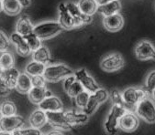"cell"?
I'll return each instance as SVG.
<instances>
[{
  "label": "cell",
  "instance_id": "4fadbf2b",
  "mask_svg": "<svg viewBox=\"0 0 155 135\" xmlns=\"http://www.w3.org/2000/svg\"><path fill=\"white\" fill-rule=\"evenodd\" d=\"M139 125H140L139 118L131 111H129L124 114L120 118L118 122V128L126 132L135 131L138 129Z\"/></svg>",
  "mask_w": 155,
  "mask_h": 135
},
{
  "label": "cell",
  "instance_id": "2e32d148",
  "mask_svg": "<svg viewBox=\"0 0 155 135\" xmlns=\"http://www.w3.org/2000/svg\"><path fill=\"white\" fill-rule=\"evenodd\" d=\"M39 109L42 110L43 111H63V102L60 99L56 96H49L45 98L41 103L38 104Z\"/></svg>",
  "mask_w": 155,
  "mask_h": 135
},
{
  "label": "cell",
  "instance_id": "d6a6232c",
  "mask_svg": "<svg viewBox=\"0 0 155 135\" xmlns=\"http://www.w3.org/2000/svg\"><path fill=\"white\" fill-rule=\"evenodd\" d=\"M109 97L112 99L113 105H117V106H120L122 108H125V109L129 110L127 108L125 102H124L123 98H122V94H121L120 91H118L117 89H112L110 94H109Z\"/></svg>",
  "mask_w": 155,
  "mask_h": 135
},
{
  "label": "cell",
  "instance_id": "d6986e66",
  "mask_svg": "<svg viewBox=\"0 0 155 135\" xmlns=\"http://www.w3.org/2000/svg\"><path fill=\"white\" fill-rule=\"evenodd\" d=\"M34 26L32 25L31 21H30L29 17L27 16L20 17L16 24V33L19 34L20 36L25 37L28 34L33 32Z\"/></svg>",
  "mask_w": 155,
  "mask_h": 135
},
{
  "label": "cell",
  "instance_id": "e0dca14e",
  "mask_svg": "<svg viewBox=\"0 0 155 135\" xmlns=\"http://www.w3.org/2000/svg\"><path fill=\"white\" fill-rule=\"evenodd\" d=\"M9 39L15 45L17 53L18 55H20L22 57H26L31 53V50H30V49L28 48L26 40L24 39V38L22 36L19 35V34H18L16 32L11 34Z\"/></svg>",
  "mask_w": 155,
  "mask_h": 135
},
{
  "label": "cell",
  "instance_id": "7a4b0ae2",
  "mask_svg": "<svg viewBox=\"0 0 155 135\" xmlns=\"http://www.w3.org/2000/svg\"><path fill=\"white\" fill-rule=\"evenodd\" d=\"M64 30L58 21H45L34 26L33 33L41 40H46L58 36Z\"/></svg>",
  "mask_w": 155,
  "mask_h": 135
},
{
  "label": "cell",
  "instance_id": "e575fe53",
  "mask_svg": "<svg viewBox=\"0 0 155 135\" xmlns=\"http://www.w3.org/2000/svg\"><path fill=\"white\" fill-rule=\"evenodd\" d=\"M145 90L150 95L152 91L155 89V71H150L145 80V85H144Z\"/></svg>",
  "mask_w": 155,
  "mask_h": 135
},
{
  "label": "cell",
  "instance_id": "60d3db41",
  "mask_svg": "<svg viewBox=\"0 0 155 135\" xmlns=\"http://www.w3.org/2000/svg\"><path fill=\"white\" fill-rule=\"evenodd\" d=\"M46 135H64L63 133H61V131H58V130H53V131H51L49 132L48 134Z\"/></svg>",
  "mask_w": 155,
  "mask_h": 135
},
{
  "label": "cell",
  "instance_id": "d590c367",
  "mask_svg": "<svg viewBox=\"0 0 155 135\" xmlns=\"http://www.w3.org/2000/svg\"><path fill=\"white\" fill-rule=\"evenodd\" d=\"M10 45V39L6 35V33L0 30V51L6 52Z\"/></svg>",
  "mask_w": 155,
  "mask_h": 135
},
{
  "label": "cell",
  "instance_id": "ba28073f",
  "mask_svg": "<svg viewBox=\"0 0 155 135\" xmlns=\"http://www.w3.org/2000/svg\"><path fill=\"white\" fill-rule=\"evenodd\" d=\"M47 121L50 125L56 129H61L64 130H69L73 128L65 117V111H47Z\"/></svg>",
  "mask_w": 155,
  "mask_h": 135
},
{
  "label": "cell",
  "instance_id": "8fae6325",
  "mask_svg": "<svg viewBox=\"0 0 155 135\" xmlns=\"http://www.w3.org/2000/svg\"><path fill=\"white\" fill-rule=\"evenodd\" d=\"M65 6L69 11V13L71 14V16L74 17V21H75V27H81L84 25L90 24L93 21V17L90 16H86L84 14H83L81 12V10L79 9L78 6L76 3L73 2V1H68L65 3Z\"/></svg>",
  "mask_w": 155,
  "mask_h": 135
},
{
  "label": "cell",
  "instance_id": "603a6c76",
  "mask_svg": "<svg viewBox=\"0 0 155 135\" xmlns=\"http://www.w3.org/2000/svg\"><path fill=\"white\" fill-rule=\"evenodd\" d=\"M121 3L119 0H114L112 2H109L107 4L102 5V6H98V9L97 11L100 12L101 15L105 17H108L114 14L118 13L121 10Z\"/></svg>",
  "mask_w": 155,
  "mask_h": 135
},
{
  "label": "cell",
  "instance_id": "6da1fadb",
  "mask_svg": "<svg viewBox=\"0 0 155 135\" xmlns=\"http://www.w3.org/2000/svg\"><path fill=\"white\" fill-rule=\"evenodd\" d=\"M74 74V71L70 67H68L67 65L64 63H58V64L46 66L42 76L44 77L46 81L58 82Z\"/></svg>",
  "mask_w": 155,
  "mask_h": 135
},
{
  "label": "cell",
  "instance_id": "f1b7e54d",
  "mask_svg": "<svg viewBox=\"0 0 155 135\" xmlns=\"http://www.w3.org/2000/svg\"><path fill=\"white\" fill-rule=\"evenodd\" d=\"M14 63L15 59L12 53L6 51L0 55V67L2 68L3 71H7L11 69V68H14Z\"/></svg>",
  "mask_w": 155,
  "mask_h": 135
},
{
  "label": "cell",
  "instance_id": "74e56055",
  "mask_svg": "<svg viewBox=\"0 0 155 135\" xmlns=\"http://www.w3.org/2000/svg\"><path fill=\"white\" fill-rule=\"evenodd\" d=\"M32 87H46V80L42 75L31 77Z\"/></svg>",
  "mask_w": 155,
  "mask_h": 135
},
{
  "label": "cell",
  "instance_id": "3957f363",
  "mask_svg": "<svg viewBox=\"0 0 155 135\" xmlns=\"http://www.w3.org/2000/svg\"><path fill=\"white\" fill-rule=\"evenodd\" d=\"M121 94L129 111H131L133 108L135 109L142 99L150 97V94L145 90V89L137 87H130L121 92Z\"/></svg>",
  "mask_w": 155,
  "mask_h": 135
},
{
  "label": "cell",
  "instance_id": "d4e9b609",
  "mask_svg": "<svg viewBox=\"0 0 155 135\" xmlns=\"http://www.w3.org/2000/svg\"><path fill=\"white\" fill-rule=\"evenodd\" d=\"M19 74H20V72L17 69H15V68H11V69H9V70H7V71H3L2 79H3L4 82L6 83V85L11 90L13 89H15Z\"/></svg>",
  "mask_w": 155,
  "mask_h": 135
},
{
  "label": "cell",
  "instance_id": "8d00e7d4",
  "mask_svg": "<svg viewBox=\"0 0 155 135\" xmlns=\"http://www.w3.org/2000/svg\"><path fill=\"white\" fill-rule=\"evenodd\" d=\"M20 135H43L42 132L39 129L34 128H26L18 130Z\"/></svg>",
  "mask_w": 155,
  "mask_h": 135
},
{
  "label": "cell",
  "instance_id": "ab89813d",
  "mask_svg": "<svg viewBox=\"0 0 155 135\" xmlns=\"http://www.w3.org/2000/svg\"><path fill=\"white\" fill-rule=\"evenodd\" d=\"M114 0H96V2L97 3L98 6H102V5H105V4H107L109 2H112Z\"/></svg>",
  "mask_w": 155,
  "mask_h": 135
},
{
  "label": "cell",
  "instance_id": "83f0119b",
  "mask_svg": "<svg viewBox=\"0 0 155 135\" xmlns=\"http://www.w3.org/2000/svg\"><path fill=\"white\" fill-rule=\"evenodd\" d=\"M46 66L37 62V61H31L29 62L26 68H25V71L26 73L30 76V77H34V76H40V75H43L44 71H45Z\"/></svg>",
  "mask_w": 155,
  "mask_h": 135
},
{
  "label": "cell",
  "instance_id": "bcb514c9",
  "mask_svg": "<svg viewBox=\"0 0 155 135\" xmlns=\"http://www.w3.org/2000/svg\"><path fill=\"white\" fill-rule=\"evenodd\" d=\"M3 69H2V68L1 67H0V77H2V74H3Z\"/></svg>",
  "mask_w": 155,
  "mask_h": 135
},
{
  "label": "cell",
  "instance_id": "f6af8a7d",
  "mask_svg": "<svg viewBox=\"0 0 155 135\" xmlns=\"http://www.w3.org/2000/svg\"><path fill=\"white\" fill-rule=\"evenodd\" d=\"M3 11V5H2V0H0V12Z\"/></svg>",
  "mask_w": 155,
  "mask_h": 135
},
{
  "label": "cell",
  "instance_id": "b9f144b4",
  "mask_svg": "<svg viewBox=\"0 0 155 135\" xmlns=\"http://www.w3.org/2000/svg\"><path fill=\"white\" fill-rule=\"evenodd\" d=\"M0 135H11V132H7L0 130Z\"/></svg>",
  "mask_w": 155,
  "mask_h": 135
},
{
  "label": "cell",
  "instance_id": "1f68e13d",
  "mask_svg": "<svg viewBox=\"0 0 155 135\" xmlns=\"http://www.w3.org/2000/svg\"><path fill=\"white\" fill-rule=\"evenodd\" d=\"M65 92L71 97V98H75L78 94H80L82 91H84V88L81 85V83L75 79L70 86H68L65 89Z\"/></svg>",
  "mask_w": 155,
  "mask_h": 135
},
{
  "label": "cell",
  "instance_id": "cb8c5ba5",
  "mask_svg": "<svg viewBox=\"0 0 155 135\" xmlns=\"http://www.w3.org/2000/svg\"><path fill=\"white\" fill-rule=\"evenodd\" d=\"M77 6L83 14L90 17H93L98 9V5L96 0H79Z\"/></svg>",
  "mask_w": 155,
  "mask_h": 135
},
{
  "label": "cell",
  "instance_id": "5bb4252c",
  "mask_svg": "<svg viewBox=\"0 0 155 135\" xmlns=\"http://www.w3.org/2000/svg\"><path fill=\"white\" fill-rule=\"evenodd\" d=\"M58 11H59V24L61 27L65 30H71L75 27V21L74 17L71 16L69 13L65 3H61L58 7Z\"/></svg>",
  "mask_w": 155,
  "mask_h": 135
},
{
  "label": "cell",
  "instance_id": "f35d334b",
  "mask_svg": "<svg viewBox=\"0 0 155 135\" xmlns=\"http://www.w3.org/2000/svg\"><path fill=\"white\" fill-rule=\"evenodd\" d=\"M18 1L22 6V8H27V7H28L30 5V3H31L30 0H18Z\"/></svg>",
  "mask_w": 155,
  "mask_h": 135
},
{
  "label": "cell",
  "instance_id": "484cf974",
  "mask_svg": "<svg viewBox=\"0 0 155 135\" xmlns=\"http://www.w3.org/2000/svg\"><path fill=\"white\" fill-rule=\"evenodd\" d=\"M3 11L8 16H17L22 10V6L18 0H2Z\"/></svg>",
  "mask_w": 155,
  "mask_h": 135
},
{
  "label": "cell",
  "instance_id": "4dcf8cb0",
  "mask_svg": "<svg viewBox=\"0 0 155 135\" xmlns=\"http://www.w3.org/2000/svg\"><path fill=\"white\" fill-rule=\"evenodd\" d=\"M23 38L26 40L28 48L30 49V50H31V52L37 50L38 49H40L41 47V40L35 35L33 32L28 34V35H27L25 37H23Z\"/></svg>",
  "mask_w": 155,
  "mask_h": 135
},
{
  "label": "cell",
  "instance_id": "7c38bea8",
  "mask_svg": "<svg viewBox=\"0 0 155 135\" xmlns=\"http://www.w3.org/2000/svg\"><path fill=\"white\" fill-rule=\"evenodd\" d=\"M24 125V118L19 115L13 116H2L0 117V130L13 132L19 130Z\"/></svg>",
  "mask_w": 155,
  "mask_h": 135
},
{
  "label": "cell",
  "instance_id": "4316f807",
  "mask_svg": "<svg viewBox=\"0 0 155 135\" xmlns=\"http://www.w3.org/2000/svg\"><path fill=\"white\" fill-rule=\"evenodd\" d=\"M32 58L34 61L40 62V63L46 66L51 61V52L47 47L41 46L40 49L33 51Z\"/></svg>",
  "mask_w": 155,
  "mask_h": 135
},
{
  "label": "cell",
  "instance_id": "277c9868",
  "mask_svg": "<svg viewBox=\"0 0 155 135\" xmlns=\"http://www.w3.org/2000/svg\"><path fill=\"white\" fill-rule=\"evenodd\" d=\"M129 110L122 108L117 105H113L110 109L106 121H105V130L109 135H115L118 132V122L120 118L125 114Z\"/></svg>",
  "mask_w": 155,
  "mask_h": 135
},
{
  "label": "cell",
  "instance_id": "52a82bcc",
  "mask_svg": "<svg viewBox=\"0 0 155 135\" xmlns=\"http://www.w3.org/2000/svg\"><path fill=\"white\" fill-rule=\"evenodd\" d=\"M124 65H125V60H124L121 54L117 52L110 53L105 56L100 62L101 69L107 72L117 71L122 69Z\"/></svg>",
  "mask_w": 155,
  "mask_h": 135
},
{
  "label": "cell",
  "instance_id": "7dc6e473",
  "mask_svg": "<svg viewBox=\"0 0 155 135\" xmlns=\"http://www.w3.org/2000/svg\"><path fill=\"white\" fill-rule=\"evenodd\" d=\"M0 117H1V111H0Z\"/></svg>",
  "mask_w": 155,
  "mask_h": 135
},
{
  "label": "cell",
  "instance_id": "30bf717a",
  "mask_svg": "<svg viewBox=\"0 0 155 135\" xmlns=\"http://www.w3.org/2000/svg\"><path fill=\"white\" fill-rule=\"evenodd\" d=\"M135 55L140 60L155 59V47L149 40H140L135 47Z\"/></svg>",
  "mask_w": 155,
  "mask_h": 135
},
{
  "label": "cell",
  "instance_id": "44dd1931",
  "mask_svg": "<svg viewBox=\"0 0 155 135\" xmlns=\"http://www.w3.org/2000/svg\"><path fill=\"white\" fill-rule=\"evenodd\" d=\"M47 116L46 112L41 109H38L32 112L29 117V124L31 128L34 129H41L47 123Z\"/></svg>",
  "mask_w": 155,
  "mask_h": 135
},
{
  "label": "cell",
  "instance_id": "ac0fdd59",
  "mask_svg": "<svg viewBox=\"0 0 155 135\" xmlns=\"http://www.w3.org/2000/svg\"><path fill=\"white\" fill-rule=\"evenodd\" d=\"M28 94V99L34 104L41 103L45 98L52 95L51 92L46 87H32Z\"/></svg>",
  "mask_w": 155,
  "mask_h": 135
},
{
  "label": "cell",
  "instance_id": "836d02e7",
  "mask_svg": "<svg viewBox=\"0 0 155 135\" xmlns=\"http://www.w3.org/2000/svg\"><path fill=\"white\" fill-rule=\"evenodd\" d=\"M89 96H90V93L87 92L86 90H84L82 91L80 94H78L75 98H74V100H75V104L78 108L84 110L88 102V99H89Z\"/></svg>",
  "mask_w": 155,
  "mask_h": 135
},
{
  "label": "cell",
  "instance_id": "5b68a950",
  "mask_svg": "<svg viewBox=\"0 0 155 135\" xmlns=\"http://www.w3.org/2000/svg\"><path fill=\"white\" fill-rule=\"evenodd\" d=\"M135 114L148 123H155V102L150 97L142 99L135 107Z\"/></svg>",
  "mask_w": 155,
  "mask_h": 135
},
{
  "label": "cell",
  "instance_id": "9a60e30c",
  "mask_svg": "<svg viewBox=\"0 0 155 135\" xmlns=\"http://www.w3.org/2000/svg\"><path fill=\"white\" fill-rule=\"evenodd\" d=\"M103 25L107 31L117 32L122 29L124 26V17L120 13L105 17L103 19Z\"/></svg>",
  "mask_w": 155,
  "mask_h": 135
},
{
  "label": "cell",
  "instance_id": "9c48e42d",
  "mask_svg": "<svg viewBox=\"0 0 155 135\" xmlns=\"http://www.w3.org/2000/svg\"><path fill=\"white\" fill-rule=\"evenodd\" d=\"M74 75L75 79L81 83L84 89L89 92L90 94L94 93L100 88L99 85L97 83V81L88 74L85 69H80L76 71Z\"/></svg>",
  "mask_w": 155,
  "mask_h": 135
},
{
  "label": "cell",
  "instance_id": "ffe728a7",
  "mask_svg": "<svg viewBox=\"0 0 155 135\" xmlns=\"http://www.w3.org/2000/svg\"><path fill=\"white\" fill-rule=\"evenodd\" d=\"M65 117L67 119L68 123L71 126L82 125L87 122L89 116L86 115L83 111H65Z\"/></svg>",
  "mask_w": 155,
  "mask_h": 135
},
{
  "label": "cell",
  "instance_id": "ee69618b",
  "mask_svg": "<svg viewBox=\"0 0 155 135\" xmlns=\"http://www.w3.org/2000/svg\"><path fill=\"white\" fill-rule=\"evenodd\" d=\"M150 96H151V98H152V99H154L155 100V89L152 91V93L150 94Z\"/></svg>",
  "mask_w": 155,
  "mask_h": 135
},
{
  "label": "cell",
  "instance_id": "7bdbcfd3",
  "mask_svg": "<svg viewBox=\"0 0 155 135\" xmlns=\"http://www.w3.org/2000/svg\"><path fill=\"white\" fill-rule=\"evenodd\" d=\"M11 135H20V134H19V132H18V130H15V131H13V132H11Z\"/></svg>",
  "mask_w": 155,
  "mask_h": 135
},
{
  "label": "cell",
  "instance_id": "f546056e",
  "mask_svg": "<svg viewBox=\"0 0 155 135\" xmlns=\"http://www.w3.org/2000/svg\"><path fill=\"white\" fill-rule=\"evenodd\" d=\"M0 111L2 116H13L17 113V107L13 101L5 100L2 104H0Z\"/></svg>",
  "mask_w": 155,
  "mask_h": 135
},
{
  "label": "cell",
  "instance_id": "8992f818",
  "mask_svg": "<svg viewBox=\"0 0 155 135\" xmlns=\"http://www.w3.org/2000/svg\"><path fill=\"white\" fill-rule=\"evenodd\" d=\"M108 98H109L108 91L106 89L100 87L97 91L90 94L88 102L85 108L83 110V112H84L88 116L92 115L97 110L98 106L104 103L105 101H107Z\"/></svg>",
  "mask_w": 155,
  "mask_h": 135
},
{
  "label": "cell",
  "instance_id": "7402d4cb",
  "mask_svg": "<svg viewBox=\"0 0 155 135\" xmlns=\"http://www.w3.org/2000/svg\"><path fill=\"white\" fill-rule=\"evenodd\" d=\"M32 88V84H31V77L28 76L26 72L25 73H20L18 80H17V84H16V90L19 93L22 94H27L29 92V90Z\"/></svg>",
  "mask_w": 155,
  "mask_h": 135
}]
</instances>
